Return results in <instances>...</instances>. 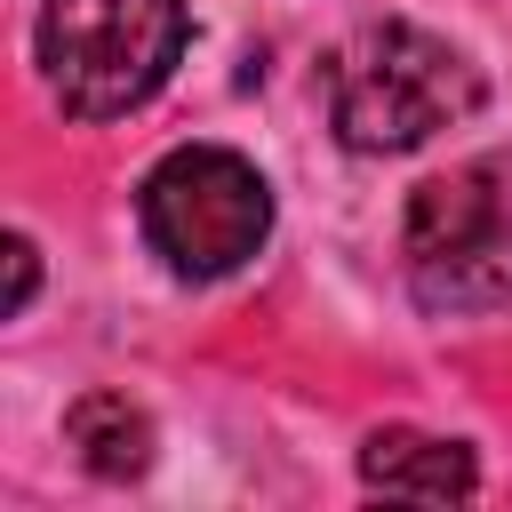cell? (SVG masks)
I'll return each mask as SVG.
<instances>
[{"label":"cell","mask_w":512,"mask_h":512,"mask_svg":"<svg viewBox=\"0 0 512 512\" xmlns=\"http://www.w3.org/2000/svg\"><path fill=\"white\" fill-rule=\"evenodd\" d=\"M480 112V72L424 24H368L328 72V120L352 152H416Z\"/></svg>","instance_id":"obj_1"},{"label":"cell","mask_w":512,"mask_h":512,"mask_svg":"<svg viewBox=\"0 0 512 512\" xmlns=\"http://www.w3.org/2000/svg\"><path fill=\"white\" fill-rule=\"evenodd\" d=\"M184 32V0H48L32 56L72 120H120L176 72Z\"/></svg>","instance_id":"obj_2"},{"label":"cell","mask_w":512,"mask_h":512,"mask_svg":"<svg viewBox=\"0 0 512 512\" xmlns=\"http://www.w3.org/2000/svg\"><path fill=\"white\" fill-rule=\"evenodd\" d=\"M408 288L424 312L512 304V152L464 160L408 200Z\"/></svg>","instance_id":"obj_3"},{"label":"cell","mask_w":512,"mask_h":512,"mask_svg":"<svg viewBox=\"0 0 512 512\" xmlns=\"http://www.w3.org/2000/svg\"><path fill=\"white\" fill-rule=\"evenodd\" d=\"M136 224H144V240H152V256H160L168 272H184V280H224V272H240V264L264 248V232H272V192H264V176H256L240 152H224V144H176V152L144 176Z\"/></svg>","instance_id":"obj_4"},{"label":"cell","mask_w":512,"mask_h":512,"mask_svg":"<svg viewBox=\"0 0 512 512\" xmlns=\"http://www.w3.org/2000/svg\"><path fill=\"white\" fill-rule=\"evenodd\" d=\"M360 480L376 496H424V504H448V496L480 488L472 448L464 440H432V432H376L360 448Z\"/></svg>","instance_id":"obj_5"},{"label":"cell","mask_w":512,"mask_h":512,"mask_svg":"<svg viewBox=\"0 0 512 512\" xmlns=\"http://www.w3.org/2000/svg\"><path fill=\"white\" fill-rule=\"evenodd\" d=\"M64 440L80 448V464H88L96 480H136V472L152 464V424H144V408H128V392H88V400H72Z\"/></svg>","instance_id":"obj_6"},{"label":"cell","mask_w":512,"mask_h":512,"mask_svg":"<svg viewBox=\"0 0 512 512\" xmlns=\"http://www.w3.org/2000/svg\"><path fill=\"white\" fill-rule=\"evenodd\" d=\"M32 288H40V256H32V240L16 232V240H8V320L32 304Z\"/></svg>","instance_id":"obj_7"}]
</instances>
